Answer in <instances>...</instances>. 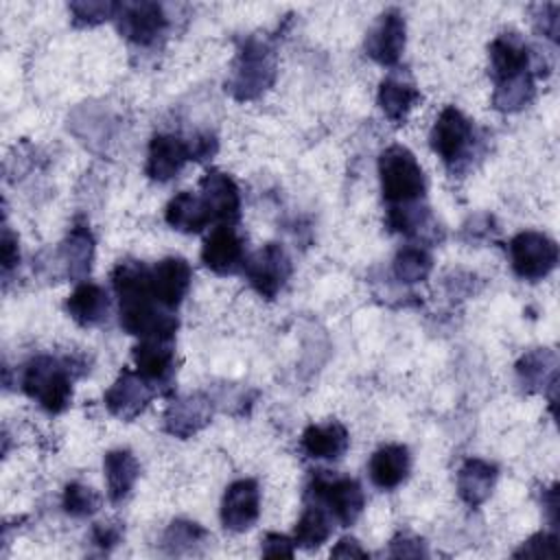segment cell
Returning <instances> with one entry per match:
<instances>
[{"label":"cell","instance_id":"16","mask_svg":"<svg viewBox=\"0 0 560 560\" xmlns=\"http://www.w3.org/2000/svg\"><path fill=\"white\" fill-rule=\"evenodd\" d=\"M192 269L186 258L182 256H168L155 262L151 269V291L153 298L166 308L173 311L182 304L190 289Z\"/></svg>","mask_w":560,"mask_h":560},{"label":"cell","instance_id":"35","mask_svg":"<svg viewBox=\"0 0 560 560\" xmlns=\"http://www.w3.org/2000/svg\"><path fill=\"white\" fill-rule=\"evenodd\" d=\"M514 558H558V536L538 532L527 538L514 553Z\"/></svg>","mask_w":560,"mask_h":560},{"label":"cell","instance_id":"33","mask_svg":"<svg viewBox=\"0 0 560 560\" xmlns=\"http://www.w3.org/2000/svg\"><path fill=\"white\" fill-rule=\"evenodd\" d=\"M61 505H63V512L70 514V516L88 518V516H92L101 508V497L90 486L72 481V483H68L63 488Z\"/></svg>","mask_w":560,"mask_h":560},{"label":"cell","instance_id":"19","mask_svg":"<svg viewBox=\"0 0 560 560\" xmlns=\"http://www.w3.org/2000/svg\"><path fill=\"white\" fill-rule=\"evenodd\" d=\"M188 160H190L188 140H182L179 136H173V133H155L149 142L144 173L153 182H168L184 168Z\"/></svg>","mask_w":560,"mask_h":560},{"label":"cell","instance_id":"34","mask_svg":"<svg viewBox=\"0 0 560 560\" xmlns=\"http://www.w3.org/2000/svg\"><path fill=\"white\" fill-rule=\"evenodd\" d=\"M68 9L72 13L74 26H94V24H101V22L114 18L118 2H96V0L70 2Z\"/></svg>","mask_w":560,"mask_h":560},{"label":"cell","instance_id":"8","mask_svg":"<svg viewBox=\"0 0 560 560\" xmlns=\"http://www.w3.org/2000/svg\"><path fill=\"white\" fill-rule=\"evenodd\" d=\"M243 271L258 295L273 300L287 284L293 265L280 243H267L245 260Z\"/></svg>","mask_w":560,"mask_h":560},{"label":"cell","instance_id":"17","mask_svg":"<svg viewBox=\"0 0 560 560\" xmlns=\"http://www.w3.org/2000/svg\"><path fill=\"white\" fill-rule=\"evenodd\" d=\"M212 418V400L206 394H186L168 402L164 411V429L175 438H190L201 431Z\"/></svg>","mask_w":560,"mask_h":560},{"label":"cell","instance_id":"36","mask_svg":"<svg viewBox=\"0 0 560 560\" xmlns=\"http://www.w3.org/2000/svg\"><path fill=\"white\" fill-rule=\"evenodd\" d=\"M389 556L392 558H424L427 547H424L422 538L411 536L407 532H400L389 542Z\"/></svg>","mask_w":560,"mask_h":560},{"label":"cell","instance_id":"24","mask_svg":"<svg viewBox=\"0 0 560 560\" xmlns=\"http://www.w3.org/2000/svg\"><path fill=\"white\" fill-rule=\"evenodd\" d=\"M66 311L79 326H98L109 315V295L96 282H81L68 295Z\"/></svg>","mask_w":560,"mask_h":560},{"label":"cell","instance_id":"7","mask_svg":"<svg viewBox=\"0 0 560 560\" xmlns=\"http://www.w3.org/2000/svg\"><path fill=\"white\" fill-rule=\"evenodd\" d=\"M508 249L514 273L527 282H538L547 278L558 265L556 241L536 230H525L512 236Z\"/></svg>","mask_w":560,"mask_h":560},{"label":"cell","instance_id":"30","mask_svg":"<svg viewBox=\"0 0 560 560\" xmlns=\"http://www.w3.org/2000/svg\"><path fill=\"white\" fill-rule=\"evenodd\" d=\"M431 269H433V258L420 243L402 245L396 252L394 262H392L394 278L402 284L422 282L431 273Z\"/></svg>","mask_w":560,"mask_h":560},{"label":"cell","instance_id":"39","mask_svg":"<svg viewBox=\"0 0 560 560\" xmlns=\"http://www.w3.org/2000/svg\"><path fill=\"white\" fill-rule=\"evenodd\" d=\"M2 271L9 273L20 262V249H18V236L11 232L9 225L2 230Z\"/></svg>","mask_w":560,"mask_h":560},{"label":"cell","instance_id":"5","mask_svg":"<svg viewBox=\"0 0 560 560\" xmlns=\"http://www.w3.org/2000/svg\"><path fill=\"white\" fill-rule=\"evenodd\" d=\"M306 499L319 503L343 527H350L365 508V494L357 479L335 477L326 470H315L306 486Z\"/></svg>","mask_w":560,"mask_h":560},{"label":"cell","instance_id":"43","mask_svg":"<svg viewBox=\"0 0 560 560\" xmlns=\"http://www.w3.org/2000/svg\"><path fill=\"white\" fill-rule=\"evenodd\" d=\"M542 503H545V512H547V516H549L551 525H553V527H558V521H560V508H558V486H553V488H549V490L545 492V497H542Z\"/></svg>","mask_w":560,"mask_h":560},{"label":"cell","instance_id":"38","mask_svg":"<svg viewBox=\"0 0 560 560\" xmlns=\"http://www.w3.org/2000/svg\"><path fill=\"white\" fill-rule=\"evenodd\" d=\"M293 538L284 534H267L262 540V556L267 558H291L293 556Z\"/></svg>","mask_w":560,"mask_h":560},{"label":"cell","instance_id":"15","mask_svg":"<svg viewBox=\"0 0 560 560\" xmlns=\"http://www.w3.org/2000/svg\"><path fill=\"white\" fill-rule=\"evenodd\" d=\"M133 363L136 372L155 387H168L175 374V350L173 339L160 337H144L133 348Z\"/></svg>","mask_w":560,"mask_h":560},{"label":"cell","instance_id":"40","mask_svg":"<svg viewBox=\"0 0 560 560\" xmlns=\"http://www.w3.org/2000/svg\"><path fill=\"white\" fill-rule=\"evenodd\" d=\"M540 9V31L551 39V42H558V33H560V7L558 4H545V7H538Z\"/></svg>","mask_w":560,"mask_h":560},{"label":"cell","instance_id":"11","mask_svg":"<svg viewBox=\"0 0 560 560\" xmlns=\"http://www.w3.org/2000/svg\"><path fill=\"white\" fill-rule=\"evenodd\" d=\"M245 260V241L234 225H217L201 245V262L219 276L243 271Z\"/></svg>","mask_w":560,"mask_h":560},{"label":"cell","instance_id":"14","mask_svg":"<svg viewBox=\"0 0 560 560\" xmlns=\"http://www.w3.org/2000/svg\"><path fill=\"white\" fill-rule=\"evenodd\" d=\"M260 514V488L254 479L232 481L221 501V523L230 532L249 529Z\"/></svg>","mask_w":560,"mask_h":560},{"label":"cell","instance_id":"9","mask_svg":"<svg viewBox=\"0 0 560 560\" xmlns=\"http://www.w3.org/2000/svg\"><path fill=\"white\" fill-rule=\"evenodd\" d=\"M122 37L138 46H151L166 31L168 18L158 2H122L114 15Z\"/></svg>","mask_w":560,"mask_h":560},{"label":"cell","instance_id":"27","mask_svg":"<svg viewBox=\"0 0 560 560\" xmlns=\"http://www.w3.org/2000/svg\"><path fill=\"white\" fill-rule=\"evenodd\" d=\"M103 468H105V481H107V497L112 503H120L122 499H127V494L138 481V475H140L138 459L127 448H114L105 453Z\"/></svg>","mask_w":560,"mask_h":560},{"label":"cell","instance_id":"31","mask_svg":"<svg viewBox=\"0 0 560 560\" xmlns=\"http://www.w3.org/2000/svg\"><path fill=\"white\" fill-rule=\"evenodd\" d=\"M532 98H534V74L525 72V74L499 81L492 94V105L503 114H512L529 105Z\"/></svg>","mask_w":560,"mask_h":560},{"label":"cell","instance_id":"13","mask_svg":"<svg viewBox=\"0 0 560 560\" xmlns=\"http://www.w3.org/2000/svg\"><path fill=\"white\" fill-rule=\"evenodd\" d=\"M199 197L203 199L212 221H217L219 225H234L241 217V192L236 182L219 171V168H210L201 182H199Z\"/></svg>","mask_w":560,"mask_h":560},{"label":"cell","instance_id":"4","mask_svg":"<svg viewBox=\"0 0 560 560\" xmlns=\"http://www.w3.org/2000/svg\"><path fill=\"white\" fill-rule=\"evenodd\" d=\"M276 81V55L273 48L258 37H247L238 50L232 77L225 90L236 101H252L267 92Z\"/></svg>","mask_w":560,"mask_h":560},{"label":"cell","instance_id":"28","mask_svg":"<svg viewBox=\"0 0 560 560\" xmlns=\"http://www.w3.org/2000/svg\"><path fill=\"white\" fill-rule=\"evenodd\" d=\"M332 523H335L332 516L319 503L306 499V508L298 518V525L293 532V542L302 549H317L330 538Z\"/></svg>","mask_w":560,"mask_h":560},{"label":"cell","instance_id":"22","mask_svg":"<svg viewBox=\"0 0 560 560\" xmlns=\"http://www.w3.org/2000/svg\"><path fill=\"white\" fill-rule=\"evenodd\" d=\"M300 444L308 457L332 462V459H339L348 451L350 435H348V429L339 420H328V422H319V424H308L302 431Z\"/></svg>","mask_w":560,"mask_h":560},{"label":"cell","instance_id":"32","mask_svg":"<svg viewBox=\"0 0 560 560\" xmlns=\"http://www.w3.org/2000/svg\"><path fill=\"white\" fill-rule=\"evenodd\" d=\"M208 538V532L199 525V523H192V521H173L164 536H162V547L166 553L171 556H179V553H188L192 551L199 542H203Z\"/></svg>","mask_w":560,"mask_h":560},{"label":"cell","instance_id":"21","mask_svg":"<svg viewBox=\"0 0 560 560\" xmlns=\"http://www.w3.org/2000/svg\"><path fill=\"white\" fill-rule=\"evenodd\" d=\"M411 470L409 448L402 444H385L376 448L368 462L370 479L381 490L398 488Z\"/></svg>","mask_w":560,"mask_h":560},{"label":"cell","instance_id":"18","mask_svg":"<svg viewBox=\"0 0 560 560\" xmlns=\"http://www.w3.org/2000/svg\"><path fill=\"white\" fill-rule=\"evenodd\" d=\"M488 52H490V74H492L494 83L532 72L529 70L532 50H529L527 42L516 31L499 33L490 42Z\"/></svg>","mask_w":560,"mask_h":560},{"label":"cell","instance_id":"29","mask_svg":"<svg viewBox=\"0 0 560 560\" xmlns=\"http://www.w3.org/2000/svg\"><path fill=\"white\" fill-rule=\"evenodd\" d=\"M420 101V90L411 83L387 77L378 85V107L392 122H402Z\"/></svg>","mask_w":560,"mask_h":560},{"label":"cell","instance_id":"6","mask_svg":"<svg viewBox=\"0 0 560 560\" xmlns=\"http://www.w3.org/2000/svg\"><path fill=\"white\" fill-rule=\"evenodd\" d=\"M429 140L440 160L451 171H459L464 164H468L477 136L472 122L455 105H446L435 118Z\"/></svg>","mask_w":560,"mask_h":560},{"label":"cell","instance_id":"2","mask_svg":"<svg viewBox=\"0 0 560 560\" xmlns=\"http://www.w3.org/2000/svg\"><path fill=\"white\" fill-rule=\"evenodd\" d=\"M378 177L383 199L389 206H407L424 199L427 177L416 155L402 147L392 144L378 158Z\"/></svg>","mask_w":560,"mask_h":560},{"label":"cell","instance_id":"41","mask_svg":"<svg viewBox=\"0 0 560 560\" xmlns=\"http://www.w3.org/2000/svg\"><path fill=\"white\" fill-rule=\"evenodd\" d=\"M217 147H219V142L212 133H197L192 140H188L190 160H206L217 153Z\"/></svg>","mask_w":560,"mask_h":560},{"label":"cell","instance_id":"37","mask_svg":"<svg viewBox=\"0 0 560 560\" xmlns=\"http://www.w3.org/2000/svg\"><path fill=\"white\" fill-rule=\"evenodd\" d=\"M120 538H122V529L118 523H96L92 527V542L103 551H109L112 547H116Z\"/></svg>","mask_w":560,"mask_h":560},{"label":"cell","instance_id":"42","mask_svg":"<svg viewBox=\"0 0 560 560\" xmlns=\"http://www.w3.org/2000/svg\"><path fill=\"white\" fill-rule=\"evenodd\" d=\"M332 558H368V551L361 547V542L352 536L339 538V542L330 551Z\"/></svg>","mask_w":560,"mask_h":560},{"label":"cell","instance_id":"25","mask_svg":"<svg viewBox=\"0 0 560 560\" xmlns=\"http://www.w3.org/2000/svg\"><path fill=\"white\" fill-rule=\"evenodd\" d=\"M516 376L525 392L536 394L558 383V357L549 348H534L516 361Z\"/></svg>","mask_w":560,"mask_h":560},{"label":"cell","instance_id":"23","mask_svg":"<svg viewBox=\"0 0 560 560\" xmlns=\"http://www.w3.org/2000/svg\"><path fill=\"white\" fill-rule=\"evenodd\" d=\"M497 477H499V468L494 464L479 457H468L457 470L459 499L470 508L481 505L492 494Z\"/></svg>","mask_w":560,"mask_h":560},{"label":"cell","instance_id":"20","mask_svg":"<svg viewBox=\"0 0 560 560\" xmlns=\"http://www.w3.org/2000/svg\"><path fill=\"white\" fill-rule=\"evenodd\" d=\"M57 265L61 273L70 280H81L90 273L94 258V236L88 223H74L68 236L61 241L57 249Z\"/></svg>","mask_w":560,"mask_h":560},{"label":"cell","instance_id":"12","mask_svg":"<svg viewBox=\"0 0 560 560\" xmlns=\"http://www.w3.org/2000/svg\"><path fill=\"white\" fill-rule=\"evenodd\" d=\"M153 396H155L153 385H149L138 372L122 368L118 378L105 392L103 402L112 416L120 420H133L147 409Z\"/></svg>","mask_w":560,"mask_h":560},{"label":"cell","instance_id":"1","mask_svg":"<svg viewBox=\"0 0 560 560\" xmlns=\"http://www.w3.org/2000/svg\"><path fill=\"white\" fill-rule=\"evenodd\" d=\"M120 328L136 337L173 339L177 319L153 298L151 269L140 260H120L112 269Z\"/></svg>","mask_w":560,"mask_h":560},{"label":"cell","instance_id":"3","mask_svg":"<svg viewBox=\"0 0 560 560\" xmlns=\"http://www.w3.org/2000/svg\"><path fill=\"white\" fill-rule=\"evenodd\" d=\"M22 389L48 413H59L72 398V368L57 357L37 354L24 365Z\"/></svg>","mask_w":560,"mask_h":560},{"label":"cell","instance_id":"26","mask_svg":"<svg viewBox=\"0 0 560 560\" xmlns=\"http://www.w3.org/2000/svg\"><path fill=\"white\" fill-rule=\"evenodd\" d=\"M164 221L177 232L197 234L212 223V217L199 195L190 190H182L166 203Z\"/></svg>","mask_w":560,"mask_h":560},{"label":"cell","instance_id":"10","mask_svg":"<svg viewBox=\"0 0 560 560\" xmlns=\"http://www.w3.org/2000/svg\"><path fill=\"white\" fill-rule=\"evenodd\" d=\"M407 26L398 9L383 11L365 35V52L381 66H396L405 50Z\"/></svg>","mask_w":560,"mask_h":560}]
</instances>
